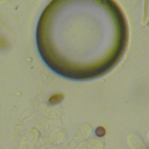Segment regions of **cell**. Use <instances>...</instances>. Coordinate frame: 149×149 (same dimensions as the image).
<instances>
[{
    "instance_id": "6da1fadb",
    "label": "cell",
    "mask_w": 149,
    "mask_h": 149,
    "mask_svg": "<svg viewBox=\"0 0 149 149\" xmlns=\"http://www.w3.org/2000/svg\"><path fill=\"white\" fill-rule=\"evenodd\" d=\"M64 96L61 93H55L52 94L49 98L48 102L50 104H56L59 103L63 99Z\"/></svg>"
},
{
    "instance_id": "7a4b0ae2",
    "label": "cell",
    "mask_w": 149,
    "mask_h": 149,
    "mask_svg": "<svg viewBox=\"0 0 149 149\" xmlns=\"http://www.w3.org/2000/svg\"><path fill=\"white\" fill-rule=\"evenodd\" d=\"M106 131L104 127L102 126H100L98 127L97 128L96 130H95V134L97 136H99V137H102L105 134Z\"/></svg>"
},
{
    "instance_id": "3957f363",
    "label": "cell",
    "mask_w": 149,
    "mask_h": 149,
    "mask_svg": "<svg viewBox=\"0 0 149 149\" xmlns=\"http://www.w3.org/2000/svg\"><path fill=\"white\" fill-rule=\"evenodd\" d=\"M8 43L6 38L3 36H0V47L5 48L8 46Z\"/></svg>"
}]
</instances>
